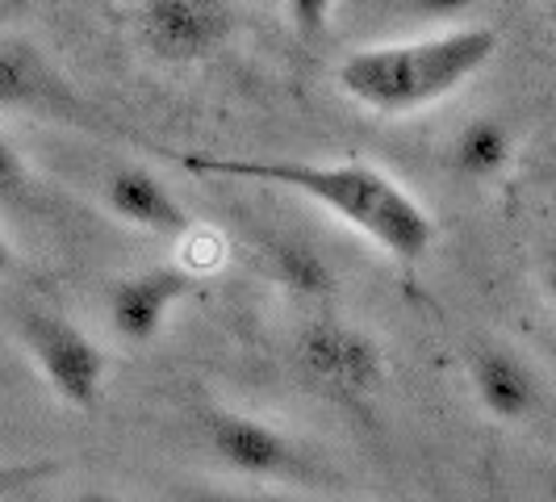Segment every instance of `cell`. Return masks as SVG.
Wrapping results in <instances>:
<instances>
[{
    "label": "cell",
    "mask_w": 556,
    "mask_h": 502,
    "mask_svg": "<svg viewBox=\"0 0 556 502\" xmlns=\"http://www.w3.org/2000/svg\"><path fill=\"white\" fill-rule=\"evenodd\" d=\"M164 155L193 176L273 185V189L306 197L402 264H418L435 243V218L427 214V205L415 201L390 172H381L368 160L318 164V160H255V155L176 151V147H164Z\"/></svg>",
    "instance_id": "cell-1"
},
{
    "label": "cell",
    "mask_w": 556,
    "mask_h": 502,
    "mask_svg": "<svg viewBox=\"0 0 556 502\" xmlns=\"http://www.w3.org/2000/svg\"><path fill=\"white\" fill-rule=\"evenodd\" d=\"M494 51H498L494 29L452 26L406 42L361 47L334 67V84L361 110L406 117L460 92L494 59Z\"/></svg>",
    "instance_id": "cell-2"
},
{
    "label": "cell",
    "mask_w": 556,
    "mask_h": 502,
    "mask_svg": "<svg viewBox=\"0 0 556 502\" xmlns=\"http://www.w3.org/2000/svg\"><path fill=\"white\" fill-rule=\"evenodd\" d=\"M17 339L29 352L38 377L55 393L67 411H97L105 377H110V356L88 331H80L72 318L51 314V310H22L17 314Z\"/></svg>",
    "instance_id": "cell-3"
},
{
    "label": "cell",
    "mask_w": 556,
    "mask_h": 502,
    "mask_svg": "<svg viewBox=\"0 0 556 502\" xmlns=\"http://www.w3.org/2000/svg\"><path fill=\"white\" fill-rule=\"evenodd\" d=\"M298 368L314 390H323L334 402H348V406H364L390 381V361H386L381 343L339 318H314L309 327H302Z\"/></svg>",
    "instance_id": "cell-4"
},
{
    "label": "cell",
    "mask_w": 556,
    "mask_h": 502,
    "mask_svg": "<svg viewBox=\"0 0 556 502\" xmlns=\"http://www.w3.org/2000/svg\"><path fill=\"white\" fill-rule=\"evenodd\" d=\"M201 444L210 456L239 477L255 481H309L314 465L309 452L285 427L260 415H243L230 406L201 411Z\"/></svg>",
    "instance_id": "cell-5"
},
{
    "label": "cell",
    "mask_w": 556,
    "mask_h": 502,
    "mask_svg": "<svg viewBox=\"0 0 556 502\" xmlns=\"http://www.w3.org/2000/svg\"><path fill=\"white\" fill-rule=\"evenodd\" d=\"M139 47L160 63H201L214 59L235 34L230 0H142L135 13Z\"/></svg>",
    "instance_id": "cell-6"
},
{
    "label": "cell",
    "mask_w": 556,
    "mask_h": 502,
    "mask_svg": "<svg viewBox=\"0 0 556 502\" xmlns=\"http://www.w3.org/2000/svg\"><path fill=\"white\" fill-rule=\"evenodd\" d=\"M189 293H193V273H185L176 264L139 268L130 277H117L105 289V314H110L113 335L130 348L160 339L172 310L180 306Z\"/></svg>",
    "instance_id": "cell-7"
},
{
    "label": "cell",
    "mask_w": 556,
    "mask_h": 502,
    "mask_svg": "<svg viewBox=\"0 0 556 502\" xmlns=\"http://www.w3.org/2000/svg\"><path fill=\"white\" fill-rule=\"evenodd\" d=\"M0 110L72 117L80 110V97L34 38L9 34L0 38Z\"/></svg>",
    "instance_id": "cell-8"
},
{
    "label": "cell",
    "mask_w": 556,
    "mask_h": 502,
    "mask_svg": "<svg viewBox=\"0 0 556 502\" xmlns=\"http://www.w3.org/2000/svg\"><path fill=\"white\" fill-rule=\"evenodd\" d=\"M469 386H473L477 406L485 415L502 418V423H528L540 415L544 406V381L523 361L515 348L506 343H477L469 348Z\"/></svg>",
    "instance_id": "cell-9"
},
{
    "label": "cell",
    "mask_w": 556,
    "mask_h": 502,
    "mask_svg": "<svg viewBox=\"0 0 556 502\" xmlns=\"http://www.w3.org/2000/svg\"><path fill=\"white\" fill-rule=\"evenodd\" d=\"M101 201L117 223L147 230L155 239H185L193 235V214L185 210V201L167 189L164 180L139 164L113 167L101 180Z\"/></svg>",
    "instance_id": "cell-10"
},
{
    "label": "cell",
    "mask_w": 556,
    "mask_h": 502,
    "mask_svg": "<svg viewBox=\"0 0 556 502\" xmlns=\"http://www.w3.org/2000/svg\"><path fill=\"white\" fill-rule=\"evenodd\" d=\"M510 160H515V130L494 113L469 117L452 139V167L473 185L498 180Z\"/></svg>",
    "instance_id": "cell-11"
},
{
    "label": "cell",
    "mask_w": 556,
    "mask_h": 502,
    "mask_svg": "<svg viewBox=\"0 0 556 502\" xmlns=\"http://www.w3.org/2000/svg\"><path fill=\"white\" fill-rule=\"evenodd\" d=\"M268 273L277 285H285L289 293H302V298H327L334 289V277L327 268V260L314 248L298 243V239H273L268 243Z\"/></svg>",
    "instance_id": "cell-12"
},
{
    "label": "cell",
    "mask_w": 556,
    "mask_h": 502,
    "mask_svg": "<svg viewBox=\"0 0 556 502\" xmlns=\"http://www.w3.org/2000/svg\"><path fill=\"white\" fill-rule=\"evenodd\" d=\"M285 13H289V26L302 42H318L331 26L334 0H285Z\"/></svg>",
    "instance_id": "cell-13"
},
{
    "label": "cell",
    "mask_w": 556,
    "mask_h": 502,
    "mask_svg": "<svg viewBox=\"0 0 556 502\" xmlns=\"http://www.w3.org/2000/svg\"><path fill=\"white\" fill-rule=\"evenodd\" d=\"M29 193V167L22 151L0 135V205H17Z\"/></svg>",
    "instance_id": "cell-14"
},
{
    "label": "cell",
    "mask_w": 556,
    "mask_h": 502,
    "mask_svg": "<svg viewBox=\"0 0 556 502\" xmlns=\"http://www.w3.org/2000/svg\"><path fill=\"white\" fill-rule=\"evenodd\" d=\"M477 0H415L418 13H427L431 22H456V17H469Z\"/></svg>",
    "instance_id": "cell-15"
},
{
    "label": "cell",
    "mask_w": 556,
    "mask_h": 502,
    "mask_svg": "<svg viewBox=\"0 0 556 502\" xmlns=\"http://www.w3.org/2000/svg\"><path fill=\"white\" fill-rule=\"evenodd\" d=\"M17 268V251H13V243L4 239V230H0V277H9Z\"/></svg>",
    "instance_id": "cell-16"
},
{
    "label": "cell",
    "mask_w": 556,
    "mask_h": 502,
    "mask_svg": "<svg viewBox=\"0 0 556 502\" xmlns=\"http://www.w3.org/2000/svg\"><path fill=\"white\" fill-rule=\"evenodd\" d=\"M0 486H4L9 494H17V486H26V477H22V474H4V477H0Z\"/></svg>",
    "instance_id": "cell-17"
}]
</instances>
